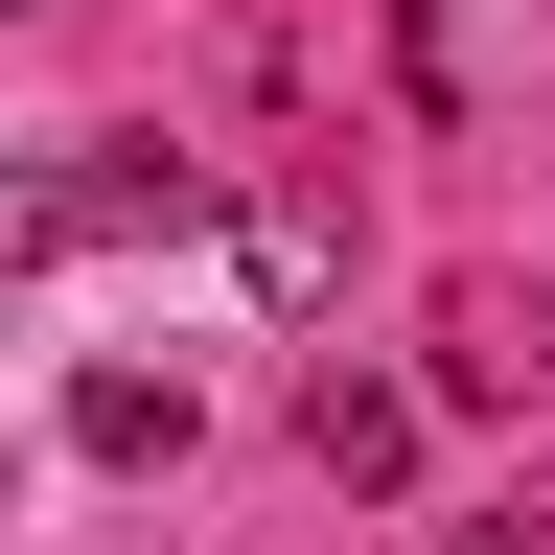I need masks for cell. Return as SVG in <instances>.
<instances>
[{
  "label": "cell",
  "mask_w": 555,
  "mask_h": 555,
  "mask_svg": "<svg viewBox=\"0 0 555 555\" xmlns=\"http://www.w3.org/2000/svg\"><path fill=\"white\" fill-rule=\"evenodd\" d=\"M47 232H185V163H139V139H93V163L47 185Z\"/></svg>",
  "instance_id": "1"
},
{
  "label": "cell",
  "mask_w": 555,
  "mask_h": 555,
  "mask_svg": "<svg viewBox=\"0 0 555 555\" xmlns=\"http://www.w3.org/2000/svg\"><path fill=\"white\" fill-rule=\"evenodd\" d=\"M301 440H324L347 486H393V463H416V393H371V371H324V393H301Z\"/></svg>",
  "instance_id": "2"
},
{
  "label": "cell",
  "mask_w": 555,
  "mask_h": 555,
  "mask_svg": "<svg viewBox=\"0 0 555 555\" xmlns=\"http://www.w3.org/2000/svg\"><path fill=\"white\" fill-rule=\"evenodd\" d=\"M93 463H185V371H93Z\"/></svg>",
  "instance_id": "3"
}]
</instances>
